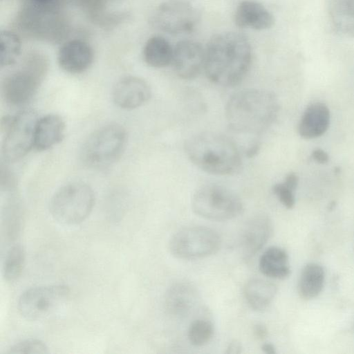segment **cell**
Returning <instances> with one entry per match:
<instances>
[{
  "label": "cell",
  "mask_w": 354,
  "mask_h": 354,
  "mask_svg": "<svg viewBox=\"0 0 354 354\" xmlns=\"http://www.w3.org/2000/svg\"><path fill=\"white\" fill-rule=\"evenodd\" d=\"M259 269L263 275L270 278H287L290 273L287 252L277 246L268 248L259 259Z\"/></svg>",
  "instance_id": "21"
},
{
  "label": "cell",
  "mask_w": 354,
  "mask_h": 354,
  "mask_svg": "<svg viewBox=\"0 0 354 354\" xmlns=\"http://www.w3.org/2000/svg\"><path fill=\"white\" fill-rule=\"evenodd\" d=\"M214 331V326L211 322L198 319L190 324L187 331V337L193 346H202L211 340Z\"/></svg>",
  "instance_id": "28"
},
{
  "label": "cell",
  "mask_w": 354,
  "mask_h": 354,
  "mask_svg": "<svg viewBox=\"0 0 354 354\" xmlns=\"http://www.w3.org/2000/svg\"><path fill=\"white\" fill-rule=\"evenodd\" d=\"M259 149V145L257 143L254 144L250 147L248 148L246 153L248 157L254 156Z\"/></svg>",
  "instance_id": "35"
},
{
  "label": "cell",
  "mask_w": 354,
  "mask_h": 354,
  "mask_svg": "<svg viewBox=\"0 0 354 354\" xmlns=\"http://www.w3.org/2000/svg\"><path fill=\"white\" fill-rule=\"evenodd\" d=\"M199 299V293L195 286L187 282H178L172 285L166 292L165 306L171 315L183 317L194 310Z\"/></svg>",
  "instance_id": "17"
},
{
  "label": "cell",
  "mask_w": 354,
  "mask_h": 354,
  "mask_svg": "<svg viewBox=\"0 0 354 354\" xmlns=\"http://www.w3.org/2000/svg\"><path fill=\"white\" fill-rule=\"evenodd\" d=\"M189 159L197 167L214 175H232L240 171L242 160L230 138L214 132L190 137L185 144Z\"/></svg>",
  "instance_id": "3"
},
{
  "label": "cell",
  "mask_w": 354,
  "mask_h": 354,
  "mask_svg": "<svg viewBox=\"0 0 354 354\" xmlns=\"http://www.w3.org/2000/svg\"><path fill=\"white\" fill-rule=\"evenodd\" d=\"M192 207L195 214L211 221H225L243 212L240 198L229 189L218 185H207L193 195Z\"/></svg>",
  "instance_id": "7"
},
{
  "label": "cell",
  "mask_w": 354,
  "mask_h": 354,
  "mask_svg": "<svg viewBox=\"0 0 354 354\" xmlns=\"http://www.w3.org/2000/svg\"><path fill=\"white\" fill-rule=\"evenodd\" d=\"M112 97L118 107L132 110L149 100L151 88L143 79L132 75L126 76L118 80L114 86Z\"/></svg>",
  "instance_id": "15"
},
{
  "label": "cell",
  "mask_w": 354,
  "mask_h": 354,
  "mask_svg": "<svg viewBox=\"0 0 354 354\" xmlns=\"http://www.w3.org/2000/svg\"><path fill=\"white\" fill-rule=\"evenodd\" d=\"M330 111L322 102L310 104L304 111L298 126V132L305 139L323 135L330 124Z\"/></svg>",
  "instance_id": "19"
},
{
  "label": "cell",
  "mask_w": 354,
  "mask_h": 354,
  "mask_svg": "<svg viewBox=\"0 0 354 354\" xmlns=\"http://www.w3.org/2000/svg\"><path fill=\"white\" fill-rule=\"evenodd\" d=\"M325 281L322 266L316 263L306 264L301 270L298 281V292L306 300L317 297L322 292Z\"/></svg>",
  "instance_id": "24"
},
{
  "label": "cell",
  "mask_w": 354,
  "mask_h": 354,
  "mask_svg": "<svg viewBox=\"0 0 354 354\" xmlns=\"http://www.w3.org/2000/svg\"><path fill=\"white\" fill-rule=\"evenodd\" d=\"M127 131L120 124H106L93 131L80 151L82 162L90 167L102 168L115 162L127 143Z\"/></svg>",
  "instance_id": "5"
},
{
  "label": "cell",
  "mask_w": 354,
  "mask_h": 354,
  "mask_svg": "<svg viewBox=\"0 0 354 354\" xmlns=\"http://www.w3.org/2000/svg\"><path fill=\"white\" fill-rule=\"evenodd\" d=\"M48 68V62L43 54L31 53L28 55L21 67L3 80L1 91L4 100L14 106L28 102L36 94Z\"/></svg>",
  "instance_id": "4"
},
{
  "label": "cell",
  "mask_w": 354,
  "mask_h": 354,
  "mask_svg": "<svg viewBox=\"0 0 354 354\" xmlns=\"http://www.w3.org/2000/svg\"><path fill=\"white\" fill-rule=\"evenodd\" d=\"M234 22L239 28L264 30L273 26L274 18L262 3L254 0H244L236 8Z\"/></svg>",
  "instance_id": "18"
},
{
  "label": "cell",
  "mask_w": 354,
  "mask_h": 354,
  "mask_svg": "<svg viewBox=\"0 0 354 354\" xmlns=\"http://www.w3.org/2000/svg\"><path fill=\"white\" fill-rule=\"evenodd\" d=\"M94 52L86 41L71 39L64 43L57 53V62L61 68L71 74L86 71L93 64Z\"/></svg>",
  "instance_id": "16"
},
{
  "label": "cell",
  "mask_w": 354,
  "mask_h": 354,
  "mask_svg": "<svg viewBox=\"0 0 354 354\" xmlns=\"http://www.w3.org/2000/svg\"><path fill=\"white\" fill-rule=\"evenodd\" d=\"M261 350L263 353L267 354L276 353V349L273 344L271 343H265L261 346Z\"/></svg>",
  "instance_id": "34"
},
{
  "label": "cell",
  "mask_w": 354,
  "mask_h": 354,
  "mask_svg": "<svg viewBox=\"0 0 354 354\" xmlns=\"http://www.w3.org/2000/svg\"><path fill=\"white\" fill-rule=\"evenodd\" d=\"M201 17V7L194 0H166L153 10L149 23L161 32L178 35L194 30Z\"/></svg>",
  "instance_id": "9"
},
{
  "label": "cell",
  "mask_w": 354,
  "mask_h": 354,
  "mask_svg": "<svg viewBox=\"0 0 354 354\" xmlns=\"http://www.w3.org/2000/svg\"><path fill=\"white\" fill-rule=\"evenodd\" d=\"M21 51V42L19 35L10 30L0 32V66L1 68L14 64Z\"/></svg>",
  "instance_id": "25"
},
{
  "label": "cell",
  "mask_w": 354,
  "mask_h": 354,
  "mask_svg": "<svg viewBox=\"0 0 354 354\" xmlns=\"http://www.w3.org/2000/svg\"><path fill=\"white\" fill-rule=\"evenodd\" d=\"M272 223L266 214L250 218L244 225L240 236V248L243 258L254 256L268 242L272 234Z\"/></svg>",
  "instance_id": "14"
},
{
  "label": "cell",
  "mask_w": 354,
  "mask_h": 354,
  "mask_svg": "<svg viewBox=\"0 0 354 354\" xmlns=\"http://www.w3.org/2000/svg\"><path fill=\"white\" fill-rule=\"evenodd\" d=\"M277 110V102L272 93L263 89H244L229 99L225 106V118L233 131L257 135L272 124Z\"/></svg>",
  "instance_id": "2"
},
{
  "label": "cell",
  "mask_w": 354,
  "mask_h": 354,
  "mask_svg": "<svg viewBox=\"0 0 354 354\" xmlns=\"http://www.w3.org/2000/svg\"><path fill=\"white\" fill-rule=\"evenodd\" d=\"M38 119L32 110H24L1 118V130L3 134L1 152L6 161L21 159L34 147Z\"/></svg>",
  "instance_id": "8"
},
{
  "label": "cell",
  "mask_w": 354,
  "mask_h": 354,
  "mask_svg": "<svg viewBox=\"0 0 354 354\" xmlns=\"http://www.w3.org/2000/svg\"><path fill=\"white\" fill-rule=\"evenodd\" d=\"M53 4L30 1L19 12L18 22L26 34L44 39H59L66 30L62 15Z\"/></svg>",
  "instance_id": "11"
},
{
  "label": "cell",
  "mask_w": 354,
  "mask_h": 354,
  "mask_svg": "<svg viewBox=\"0 0 354 354\" xmlns=\"http://www.w3.org/2000/svg\"><path fill=\"white\" fill-rule=\"evenodd\" d=\"M253 333L256 337L259 339H263L267 336L268 330L264 324L259 323L254 326Z\"/></svg>",
  "instance_id": "32"
},
{
  "label": "cell",
  "mask_w": 354,
  "mask_h": 354,
  "mask_svg": "<svg viewBox=\"0 0 354 354\" xmlns=\"http://www.w3.org/2000/svg\"><path fill=\"white\" fill-rule=\"evenodd\" d=\"M95 195L88 185L75 182L60 187L52 196L49 212L52 217L64 225H75L91 214Z\"/></svg>",
  "instance_id": "6"
},
{
  "label": "cell",
  "mask_w": 354,
  "mask_h": 354,
  "mask_svg": "<svg viewBox=\"0 0 354 354\" xmlns=\"http://www.w3.org/2000/svg\"><path fill=\"white\" fill-rule=\"evenodd\" d=\"M312 158L317 162L324 164L328 161V156L324 150L317 149L312 153Z\"/></svg>",
  "instance_id": "31"
},
{
  "label": "cell",
  "mask_w": 354,
  "mask_h": 354,
  "mask_svg": "<svg viewBox=\"0 0 354 354\" xmlns=\"http://www.w3.org/2000/svg\"><path fill=\"white\" fill-rule=\"evenodd\" d=\"M65 123L57 114H48L38 119L35 133L34 147L39 151L48 150L64 138Z\"/></svg>",
  "instance_id": "20"
},
{
  "label": "cell",
  "mask_w": 354,
  "mask_h": 354,
  "mask_svg": "<svg viewBox=\"0 0 354 354\" xmlns=\"http://www.w3.org/2000/svg\"><path fill=\"white\" fill-rule=\"evenodd\" d=\"M205 59V48L196 41L185 39L174 47L171 65L179 77L192 80L204 69Z\"/></svg>",
  "instance_id": "13"
},
{
  "label": "cell",
  "mask_w": 354,
  "mask_h": 354,
  "mask_svg": "<svg viewBox=\"0 0 354 354\" xmlns=\"http://www.w3.org/2000/svg\"><path fill=\"white\" fill-rule=\"evenodd\" d=\"M49 353L46 344L38 339H26L12 345L8 354H47Z\"/></svg>",
  "instance_id": "30"
},
{
  "label": "cell",
  "mask_w": 354,
  "mask_h": 354,
  "mask_svg": "<svg viewBox=\"0 0 354 354\" xmlns=\"http://www.w3.org/2000/svg\"><path fill=\"white\" fill-rule=\"evenodd\" d=\"M68 286L64 284L32 287L19 297L18 310L25 319L36 321L48 317L68 299Z\"/></svg>",
  "instance_id": "12"
},
{
  "label": "cell",
  "mask_w": 354,
  "mask_h": 354,
  "mask_svg": "<svg viewBox=\"0 0 354 354\" xmlns=\"http://www.w3.org/2000/svg\"><path fill=\"white\" fill-rule=\"evenodd\" d=\"M242 351V346L241 343L236 340H233L230 343H229L227 347L226 353H230V354H239L241 353Z\"/></svg>",
  "instance_id": "33"
},
{
  "label": "cell",
  "mask_w": 354,
  "mask_h": 354,
  "mask_svg": "<svg viewBox=\"0 0 354 354\" xmlns=\"http://www.w3.org/2000/svg\"><path fill=\"white\" fill-rule=\"evenodd\" d=\"M333 6L336 28L354 35V0H335Z\"/></svg>",
  "instance_id": "27"
},
{
  "label": "cell",
  "mask_w": 354,
  "mask_h": 354,
  "mask_svg": "<svg viewBox=\"0 0 354 354\" xmlns=\"http://www.w3.org/2000/svg\"><path fill=\"white\" fill-rule=\"evenodd\" d=\"M298 185V177L295 174H289L281 183L275 184L273 193L281 203L287 209H292L295 203L294 192Z\"/></svg>",
  "instance_id": "29"
},
{
  "label": "cell",
  "mask_w": 354,
  "mask_h": 354,
  "mask_svg": "<svg viewBox=\"0 0 354 354\" xmlns=\"http://www.w3.org/2000/svg\"><path fill=\"white\" fill-rule=\"evenodd\" d=\"M220 235L214 230L201 225L183 227L172 235L169 241L170 253L184 260L202 259L218 251Z\"/></svg>",
  "instance_id": "10"
},
{
  "label": "cell",
  "mask_w": 354,
  "mask_h": 354,
  "mask_svg": "<svg viewBox=\"0 0 354 354\" xmlns=\"http://www.w3.org/2000/svg\"><path fill=\"white\" fill-rule=\"evenodd\" d=\"M31 2L40 3V4H48L52 3L55 0H30Z\"/></svg>",
  "instance_id": "36"
},
{
  "label": "cell",
  "mask_w": 354,
  "mask_h": 354,
  "mask_svg": "<svg viewBox=\"0 0 354 354\" xmlns=\"http://www.w3.org/2000/svg\"><path fill=\"white\" fill-rule=\"evenodd\" d=\"M252 62V48L243 34L225 31L214 35L205 48L204 70L208 79L222 86L239 84Z\"/></svg>",
  "instance_id": "1"
},
{
  "label": "cell",
  "mask_w": 354,
  "mask_h": 354,
  "mask_svg": "<svg viewBox=\"0 0 354 354\" xmlns=\"http://www.w3.org/2000/svg\"><path fill=\"white\" fill-rule=\"evenodd\" d=\"M26 253L20 244L12 246L6 252L2 267L4 279L8 282L16 281L21 274L25 265Z\"/></svg>",
  "instance_id": "26"
},
{
  "label": "cell",
  "mask_w": 354,
  "mask_h": 354,
  "mask_svg": "<svg viewBox=\"0 0 354 354\" xmlns=\"http://www.w3.org/2000/svg\"><path fill=\"white\" fill-rule=\"evenodd\" d=\"M174 47L163 37L154 35L145 42L142 56L145 62L151 67L160 68L171 64Z\"/></svg>",
  "instance_id": "23"
},
{
  "label": "cell",
  "mask_w": 354,
  "mask_h": 354,
  "mask_svg": "<svg viewBox=\"0 0 354 354\" xmlns=\"http://www.w3.org/2000/svg\"><path fill=\"white\" fill-rule=\"evenodd\" d=\"M277 292L273 283L262 279H252L244 287L247 303L254 310H266L272 302Z\"/></svg>",
  "instance_id": "22"
}]
</instances>
